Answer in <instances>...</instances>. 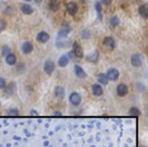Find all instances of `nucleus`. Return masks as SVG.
<instances>
[{
  "instance_id": "nucleus-11",
  "label": "nucleus",
  "mask_w": 148,
  "mask_h": 147,
  "mask_svg": "<svg viewBox=\"0 0 148 147\" xmlns=\"http://www.w3.org/2000/svg\"><path fill=\"white\" fill-rule=\"evenodd\" d=\"M55 70V64L54 62L51 59H47L44 64V71L47 73V74H52Z\"/></svg>"
},
{
  "instance_id": "nucleus-32",
  "label": "nucleus",
  "mask_w": 148,
  "mask_h": 147,
  "mask_svg": "<svg viewBox=\"0 0 148 147\" xmlns=\"http://www.w3.org/2000/svg\"><path fill=\"white\" fill-rule=\"evenodd\" d=\"M5 88H6V81L2 77H0V89H5Z\"/></svg>"
},
{
  "instance_id": "nucleus-36",
  "label": "nucleus",
  "mask_w": 148,
  "mask_h": 147,
  "mask_svg": "<svg viewBox=\"0 0 148 147\" xmlns=\"http://www.w3.org/2000/svg\"><path fill=\"white\" fill-rule=\"evenodd\" d=\"M80 1L82 2V3H88L89 0H80Z\"/></svg>"
},
{
  "instance_id": "nucleus-20",
  "label": "nucleus",
  "mask_w": 148,
  "mask_h": 147,
  "mask_svg": "<svg viewBox=\"0 0 148 147\" xmlns=\"http://www.w3.org/2000/svg\"><path fill=\"white\" fill-rule=\"evenodd\" d=\"M97 82L100 85H103V86H106L108 82H109V79H108L106 73H100V74L97 76Z\"/></svg>"
},
{
  "instance_id": "nucleus-30",
  "label": "nucleus",
  "mask_w": 148,
  "mask_h": 147,
  "mask_svg": "<svg viewBox=\"0 0 148 147\" xmlns=\"http://www.w3.org/2000/svg\"><path fill=\"white\" fill-rule=\"evenodd\" d=\"M136 88H137V91L138 92H144L145 91V87L143 86V84H141V83H137Z\"/></svg>"
},
{
  "instance_id": "nucleus-21",
  "label": "nucleus",
  "mask_w": 148,
  "mask_h": 147,
  "mask_svg": "<svg viewBox=\"0 0 148 147\" xmlns=\"http://www.w3.org/2000/svg\"><path fill=\"white\" fill-rule=\"evenodd\" d=\"M15 92H16V84L14 82H12L8 85V87L6 88V90H5V96H11L12 94H14Z\"/></svg>"
},
{
  "instance_id": "nucleus-25",
  "label": "nucleus",
  "mask_w": 148,
  "mask_h": 147,
  "mask_svg": "<svg viewBox=\"0 0 148 147\" xmlns=\"http://www.w3.org/2000/svg\"><path fill=\"white\" fill-rule=\"evenodd\" d=\"M140 114H141V112H140V110H139L138 108H137L136 106H133V107H131L129 110V115L130 116H133V117H138V116H140Z\"/></svg>"
},
{
  "instance_id": "nucleus-8",
  "label": "nucleus",
  "mask_w": 148,
  "mask_h": 147,
  "mask_svg": "<svg viewBox=\"0 0 148 147\" xmlns=\"http://www.w3.org/2000/svg\"><path fill=\"white\" fill-rule=\"evenodd\" d=\"M66 11L70 16H75L78 12V5L73 1L68 2L66 4Z\"/></svg>"
},
{
  "instance_id": "nucleus-28",
  "label": "nucleus",
  "mask_w": 148,
  "mask_h": 147,
  "mask_svg": "<svg viewBox=\"0 0 148 147\" xmlns=\"http://www.w3.org/2000/svg\"><path fill=\"white\" fill-rule=\"evenodd\" d=\"M1 54H2V56L6 57L8 56V55L11 54V48H10L9 46H7V45L3 46V48H2V52H1Z\"/></svg>"
},
{
  "instance_id": "nucleus-29",
  "label": "nucleus",
  "mask_w": 148,
  "mask_h": 147,
  "mask_svg": "<svg viewBox=\"0 0 148 147\" xmlns=\"http://www.w3.org/2000/svg\"><path fill=\"white\" fill-rule=\"evenodd\" d=\"M8 115H10V116H17V115H18V109H15V108L11 109L9 112H8Z\"/></svg>"
},
{
  "instance_id": "nucleus-33",
  "label": "nucleus",
  "mask_w": 148,
  "mask_h": 147,
  "mask_svg": "<svg viewBox=\"0 0 148 147\" xmlns=\"http://www.w3.org/2000/svg\"><path fill=\"white\" fill-rule=\"evenodd\" d=\"M100 2H101V4L105 5V6H109V5L112 4L113 0H99Z\"/></svg>"
},
{
  "instance_id": "nucleus-22",
  "label": "nucleus",
  "mask_w": 148,
  "mask_h": 147,
  "mask_svg": "<svg viewBox=\"0 0 148 147\" xmlns=\"http://www.w3.org/2000/svg\"><path fill=\"white\" fill-rule=\"evenodd\" d=\"M64 94H65V90L64 88L62 87V86H57L55 89V96H57L58 98L62 99L63 98V96H64Z\"/></svg>"
},
{
  "instance_id": "nucleus-3",
  "label": "nucleus",
  "mask_w": 148,
  "mask_h": 147,
  "mask_svg": "<svg viewBox=\"0 0 148 147\" xmlns=\"http://www.w3.org/2000/svg\"><path fill=\"white\" fill-rule=\"evenodd\" d=\"M142 64H143V59H142V56L140 54L136 53L134 55H132L131 57V64L133 65L134 67H140Z\"/></svg>"
},
{
  "instance_id": "nucleus-9",
  "label": "nucleus",
  "mask_w": 148,
  "mask_h": 147,
  "mask_svg": "<svg viewBox=\"0 0 148 147\" xmlns=\"http://www.w3.org/2000/svg\"><path fill=\"white\" fill-rule=\"evenodd\" d=\"M138 15L144 20H148V3H143L138 7Z\"/></svg>"
},
{
  "instance_id": "nucleus-18",
  "label": "nucleus",
  "mask_w": 148,
  "mask_h": 147,
  "mask_svg": "<svg viewBox=\"0 0 148 147\" xmlns=\"http://www.w3.org/2000/svg\"><path fill=\"white\" fill-rule=\"evenodd\" d=\"M48 7L52 12H58L60 8V3L59 0H50Z\"/></svg>"
},
{
  "instance_id": "nucleus-2",
  "label": "nucleus",
  "mask_w": 148,
  "mask_h": 147,
  "mask_svg": "<svg viewBox=\"0 0 148 147\" xmlns=\"http://www.w3.org/2000/svg\"><path fill=\"white\" fill-rule=\"evenodd\" d=\"M70 31H71L70 25H68L67 23H62V25L60 27V30H59V33H58V37H60V38H67V36L69 35Z\"/></svg>"
},
{
  "instance_id": "nucleus-1",
  "label": "nucleus",
  "mask_w": 148,
  "mask_h": 147,
  "mask_svg": "<svg viewBox=\"0 0 148 147\" xmlns=\"http://www.w3.org/2000/svg\"><path fill=\"white\" fill-rule=\"evenodd\" d=\"M102 44L109 51H113L116 47V41L112 36H105L103 40H102Z\"/></svg>"
},
{
  "instance_id": "nucleus-5",
  "label": "nucleus",
  "mask_w": 148,
  "mask_h": 147,
  "mask_svg": "<svg viewBox=\"0 0 148 147\" xmlns=\"http://www.w3.org/2000/svg\"><path fill=\"white\" fill-rule=\"evenodd\" d=\"M72 52L74 54V56L78 59H82L84 57V51H83V48L81 47L80 44L78 42H73L72 44Z\"/></svg>"
},
{
  "instance_id": "nucleus-40",
  "label": "nucleus",
  "mask_w": 148,
  "mask_h": 147,
  "mask_svg": "<svg viewBox=\"0 0 148 147\" xmlns=\"http://www.w3.org/2000/svg\"><path fill=\"white\" fill-rule=\"evenodd\" d=\"M139 147H146V146H144V145H140V146H139Z\"/></svg>"
},
{
  "instance_id": "nucleus-4",
  "label": "nucleus",
  "mask_w": 148,
  "mask_h": 147,
  "mask_svg": "<svg viewBox=\"0 0 148 147\" xmlns=\"http://www.w3.org/2000/svg\"><path fill=\"white\" fill-rule=\"evenodd\" d=\"M106 75H107V77H108V79H109V81L115 82V81H117L119 79L120 72H119V70L117 69V68L111 67V68H109V69L107 70Z\"/></svg>"
},
{
  "instance_id": "nucleus-14",
  "label": "nucleus",
  "mask_w": 148,
  "mask_h": 147,
  "mask_svg": "<svg viewBox=\"0 0 148 147\" xmlns=\"http://www.w3.org/2000/svg\"><path fill=\"white\" fill-rule=\"evenodd\" d=\"M95 9H96V12H97V20H99V22H101L103 16H102V4L99 0L95 2Z\"/></svg>"
},
{
  "instance_id": "nucleus-12",
  "label": "nucleus",
  "mask_w": 148,
  "mask_h": 147,
  "mask_svg": "<svg viewBox=\"0 0 148 147\" xmlns=\"http://www.w3.org/2000/svg\"><path fill=\"white\" fill-rule=\"evenodd\" d=\"M99 59V53L97 51H95L88 56H86V60L91 64H97Z\"/></svg>"
},
{
  "instance_id": "nucleus-39",
  "label": "nucleus",
  "mask_w": 148,
  "mask_h": 147,
  "mask_svg": "<svg viewBox=\"0 0 148 147\" xmlns=\"http://www.w3.org/2000/svg\"><path fill=\"white\" fill-rule=\"evenodd\" d=\"M25 1H26V2H30L31 0H25Z\"/></svg>"
},
{
  "instance_id": "nucleus-26",
  "label": "nucleus",
  "mask_w": 148,
  "mask_h": 147,
  "mask_svg": "<svg viewBox=\"0 0 148 147\" xmlns=\"http://www.w3.org/2000/svg\"><path fill=\"white\" fill-rule=\"evenodd\" d=\"M6 62L9 65H15L17 64V57H16L15 55H13V54L8 55L6 57Z\"/></svg>"
},
{
  "instance_id": "nucleus-38",
  "label": "nucleus",
  "mask_w": 148,
  "mask_h": 147,
  "mask_svg": "<svg viewBox=\"0 0 148 147\" xmlns=\"http://www.w3.org/2000/svg\"><path fill=\"white\" fill-rule=\"evenodd\" d=\"M146 117L148 118V106L146 107Z\"/></svg>"
},
{
  "instance_id": "nucleus-15",
  "label": "nucleus",
  "mask_w": 148,
  "mask_h": 147,
  "mask_svg": "<svg viewBox=\"0 0 148 147\" xmlns=\"http://www.w3.org/2000/svg\"><path fill=\"white\" fill-rule=\"evenodd\" d=\"M92 94L96 96H100L103 94V89H102L100 84H94L92 86Z\"/></svg>"
},
{
  "instance_id": "nucleus-6",
  "label": "nucleus",
  "mask_w": 148,
  "mask_h": 147,
  "mask_svg": "<svg viewBox=\"0 0 148 147\" xmlns=\"http://www.w3.org/2000/svg\"><path fill=\"white\" fill-rule=\"evenodd\" d=\"M69 101L73 106H78L82 101L81 94L79 93H77V92H73V93H71L70 96H69Z\"/></svg>"
},
{
  "instance_id": "nucleus-19",
  "label": "nucleus",
  "mask_w": 148,
  "mask_h": 147,
  "mask_svg": "<svg viewBox=\"0 0 148 147\" xmlns=\"http://www.w3.org/2000/svg\"><path fill=\"white\" fill-rule=\"evenodd\" d=\"M120 23H121V20H120V18H119L117 15L112 16V17L109 19V25L111 27H113V28L119 27Z\"/></svg>"
},
{
  "instance_id": "nucleus-31",
  "label": "nucleus",
  "mask_w": 148,
  "mask_h": 147,
  "mask_svg": "<svg viewBox=\"0 0 148 147\" xmlns=\"http://www.w3.org/2000/svg\"><path fill=\"white\" fill-rule=\"evenodd\" d=\"M5 28H6V23H5V21H0V32H2Z\"/></svg>"
},
{
  "instance_id": "nucleus-27",
  "label": "nucleus",
  "mask_w": 148,
  "mask_h": 147,
  "mask_svg": "<svg viewBox=\"0 0 148 147\" xmlns=\"http://www.w3.org/2000/svg\"><path fill=\"white\" fill-rule=\"evenodd\" d=\"M92 36V33L91 31L89 29H83L81 31V38L84 39V40H89Z\"/></svg>"
},
{
  "instance_id": "nucleus-24",
  "label": "nucleus",
  "mask_w": 148,
  "mask_h": 147,
  "mask_svg": "<svg viewBox=\"0 0 148 147\" xmlns=\"http://www.w3.org/2000/svg\"><path fill=\"white\" fill-rule=\"evenodd\" d=\"M59 62V65L60 67H65L69 64V57H68V56H66V55H62L59 59V62Z\"/></svg>"
},
{
  "instance_id": "nucleus-7",
  "label": "nucleus",
  "mask_w": 148,
  "mask_h": 147,
  "mask_svg": "<svg viewBox=\"0 0 148 147\" xmlns=\"http://www.w3.org/2000/svg\"><path fill=\"white\" fill-rule=\"evenodd\" d=\"M116 93L119 96H121V98H123V96H126L127 94H129V88L128 86L126 85V84H119L117 86V88H116Z\"/></svg>"
},
{
  "instance_id": "nucleus-10",
  "label": "nucleus",
  "mask_w": 148,
  "mask_h": 147,
  "mask_svg": "<svg viewBox=\"0 0 148 147\" xmlns=\"http://www.w3.org/2000/svg\"><path fill=\"white\" fill-rule=\"evenodd\" d=\"M36 40L39 42V43H47L50 40V34L46 31H40L36 36Z\"/></svg>"
},
{
  "instance_id": "nucleus-17",
  "label": "nucleus",
  "mask_w": 148,
  "mask_h": 147,
  "mask_svg": "<svg viewBox=\"0 0 148 147\" xmlns=\"http://www.w3.org/2000/svg\"><path fill=\"white\" fill-rule=\"evenodd\" d=\"M32 51H33V45H32V43H31V42L26 41V42H25V43L23 44L22 52L23 54L28 55V54H30Z\"/></svg>"
},
{
  "instance_id": "nucleus-23",
  "label": "nucleus",
  "mask_w": 148,
  "mask_h": 147,
  "mask_svg": "<svg viewBox=\"0 0 148 147\" xmlns=\"http://www.w3.org/2000/svg\"><path fill=\"white\" fill-rule=\"evenodd\" d=\"M21 11L25 15H31L33 13V8L28 4H23L21 5Z\"/></svg>"
},
{
  "instance_id": "nucleus-35",
  "label": "nucleus",
  "mask_w": 148,
  "mask_h": 147,
  "mask_svg": "<svg viewBox=\"0 0 148 147\" xmlns=\"http://www.w3.org/2000/svg\"><path fill=\"white\" fill-rule=\"evenodd\" d=\"M30 115H38V113H37L35 110H31V111H30Z\"/></svg>"
},
{
  "instance_id": "nucleus-37",
  "label": "nucleus",
  "mask_w": 148,
  "mask_h": 147,
  "mask_svg": "<svg viewBox=\"0 0 148 147\" xmlns=\"http://www.w3.org/2000/svg\"><path fill=\"white\" fill-rule=\"evenodd\" d=\"M34 1H35L36 3H41V2L43 1V0H34Z\"/></svg>"
},
{
  "instance_id": "nucleus-16",
  "label": "nucleus",
  "mask_w": 148,
  "mask_h": 147,
  "mask_svg": "<svg viewBox=\"0 0 148 147\" xmlns=\"http://www.w3.org/2000/svg\"><path fill=\"white\" fill-rule=\"evenodd\" d=\"M56 45L59 49L60 48H66V47L69 45V41L67 40V38H60V37H57V40H56Z\"/></svg>"
},
{
  "instance_id": "nucleus-34",
  "label": "nucleus",
  "mask_w": 148,
  "mask_h": 147,
  "mask_svg": "<svg viewBox=\"0 0 148 147\" xmlns=\"http://www.w3.org/2000/svg\"><path fill=\"white\" fill-rule=\"evenodd\" d=\"M53 115H54V116L60 117V116H62V112H60V111H55L54 113H53Z\"/></svg>"
},
{
  "instance_id": "nucleus-13",
  "label": "nucleus",
  "mask_w": 148,
  "mask_h": 147,
  "mask_svg": "<svg viewBox=\"0 0 148 147\" xmlns=\"http://www.w3.org/2000/svg\"><path fill=\"white\" fill-rule=\"evenodd\" d=\"M74 72H75V75L80 79H84V78L87 77V73L85 72V70L78 64L74 65Z\"/></svg>"
}]
</instances>
